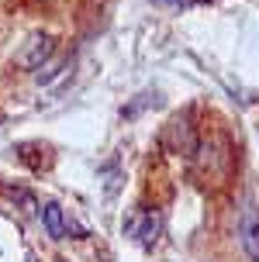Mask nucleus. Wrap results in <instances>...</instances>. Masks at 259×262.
<instances>
[{"instance_id": "1", "label": "nucleus", "mask_w": 259, "mask_h": 262, "mask_svg": "<svg viewBox=\"0 0 259 262\" xmlns=\"http://www.w3.org/2000/svg\"><path fill=\"white\" fill-rule=\"evenodd\" d=\"M125 235L135 242V245H142V249H152L159 235H163V214L152 207H131L125 214Z\"/></svg>"}, {"instance_id": "2", "label": "nucleus", "mask_w": 259, "mask_h": 262, "mask_svg": "<svg viewBox=\"0 0 259 262\" xmlns=\"http://www.w3.org/2000/svg\"><path fill=\"white\" fill-rule=\"evenodd\" d=\"M238 245H242L249 262H259V210L249 196L238 210Z\"/></svg>"}, {"instance_id": "3", "label": "nucleus", "mask_w": 259, "mask_h": 262, "mask_svg": "<svg viewBox=\"0 0 259 262\" xmlns=\"http://www.w3.org/2000/svg\"><path fill=\"white\" fill-rule=\"evenodd\" d=\"M166 145L176 156H194L197 152V131H194V124L187 121V114H183V118H173L166 124Z\"/></svg>"}, {"instance_id": "4", "label": "nucleus", "mask_w": 259, "mask_h": 262, "mask_svg": "<svg viewBox=\"0 0 259 262\" xmlns=\"http://www.w3.org/2000/svg\"><path fill=\"white\" fill-rule=\"evenodd\" d=\"M55 52V41H52V35H31V38L25 41V49L14 55V62L21 66V69H38L49 55Z\"/></svg>"}, {"instance_id": "5", "label": "nucleus", "mask_w": 259, "mask_h": 262, "mask_svg": "<svg viewBox=\"0 0 259 262\" xmlns=\"http://www.w3.org/2000/svg\"><path fill=\"white\" fill-rule=\"evenodd\" d=\"M42 224H45V231H49V238H55V242H63V238H83V231L79 228H73L69 224V217H66V210L59 207V204H42Z\"/></svg>"}]
</instances>
